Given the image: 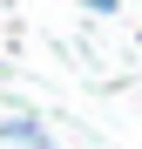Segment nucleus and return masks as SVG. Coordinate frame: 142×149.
Masks as SVG:
<instances>
[{
    "instance_id": "nucleus-1",
    "label": "nucleus",
    "mask_w": 142,
    "mask_h": 149,
    "mask_svg": "<svg viewBox=\"0 0 142 149\" xmlns=\"http://www.w3.org/2000/svg\"><path fill=\"white\" fill-rule=\"evenodd\" d=\"M0 142H20V149H54V136H47L34 115H0Z\"/></svg>"
}]
</instances>
